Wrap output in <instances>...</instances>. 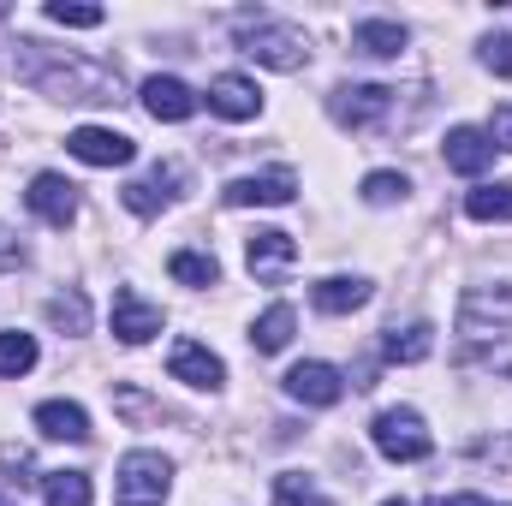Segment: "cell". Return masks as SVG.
Masks as SVG:
<instances>
[{
	"label": "cell",
	"instance_id": "obj_4",
	"mask_svg": "<svg viewBox=\"0 0 512 506\" xmlns=\"http://www.w3.org/2000/svg\"><path fill=\"white\" fill-rule=\"evenodd\" d=\"M459 328L471 340H501V334H512V292L507 286H471Z\"/></svg>",
	"mask_w": 512,
	"mask_h": 506
},
{
	"label": "cell",
	"instance_id": "obj_29",
	"mask_svg": "<svg viewBox=\"0 0 512 506\" xmlns=\"http://www.w3.org/2000/svg\"><path fill=\"white\" fill-rule=\"evenodd\" d=\"M405 191H411V179H405V173H370V179H364V203H376V209L399 203Z\"/></svg>",
	"mask_w": 512,
	"mask_h": 506
},
{
	"label": "cell",
	"instance_id": "obj_14",
	"mask_svg": "<svg viewBox=\"0 0 512 506\" xmlns=\"http://www.w3.org/2000/svg\"><path fill=\"white\" fill-rule=\"evenodd\" d=\"M143 108L161 120V126H179V120H191L197 114V90L191 84H179V78H143Z\"/></svg>",
	"mask_w": 512,
	"mask_h": 506
},
{
	"label": "cell",
	"instance_id": "obj_23",
	"mask_svg": "<svg viewBox=\"0 0 512 506\" xmlns=\"http://www.w3.org/2000/svg\"><path fill=\"white\" fill-rule=\"evenodd\" d=\"M274 506H334V495H322L304 471H280L274 477Z\"/></svg>",
	"mask_w": 512,
	"mask_h": 506
},
{
	"label": "cell",
	"instance_id": "obj_10",
	"mask_svg": "<svg viewBox=\"0 0 512 506\" xmlns=\"http://www.w3.org/2000/svg\"><path fill=\"white\" fill-rule=\"evenodd\" d=\"M66 149L78 161H90V167H126L131 155H137V143H131L126 131H108V126H78L66 137Z\"/></svg>",
	"mask_w": 512,
	"mask_h": 506
},
{
	"label": "cell",
	"instance_id": "obj_5",
	"mask_svg": "<svg viewBox=\"0 0 512 506\" xmlns=\"http://www.w3.org/2000/svg\"><path fill=\"white\" fill-rule=\"evenodd\" d=\"M393 96H399V90H387V84H346V90L328 96V114H334L340 126L364 131V126H376V120H387Z\"/></svg>",
	"mask_w": 512,
	"mask_h": 506
},
{
	"label": "cell",
	"instance_id": "obj_24",
	"mask_svg": "<svg viewBox=\"0 0 512 506\" xmlns=\"http://www.w3.org/2000/svg\"><path fill=\"white\" fill-rule=\"evenodd\" d=\"M465 215L471 221H512V185H477L465 197Z\"/></svg>",
	"mask_w": 512,
	"mask_h": 506
},
{
	"label": "cell",
	"instance_id": "obj_8",
	"mask_svg": "<svg viewBox=\"0 0 512 506\" xmlns=\"http://www.w3.org/2000/svg\"><path fill=\"white\" fill-rule=\"evenodd\" d=\"M245 262H251L256 280H286L292 262H298V245H292V233H280V227H256L251 239H245Z\"/></svg>",
	"mask_w": 512,
	"mask_h": 506
},
{
	"label": "cell",
	"instance_id": "obj_31",
	"mask_svg": "<svg viewBox=\"0 0 512 506\" xmlns=\"http://www.w3.org/2000/svg\"><path fill=\"white\" fill-rule=\"evenodd\" d=\"M489 143H495V149H512V102L495 108V120H489Z\"/></svg>",
	"mask_w": 512,
	"mask_h": 506
},
{
	"label": "cell",
	"instance_id": "obj_25",
	"mask_svg": "<svg viewBox=\"0 0 512 506\" xmlns=\"http://www.w3.org/2000/svg\"><path fill=\"white\" fill-rule=\"evenodd\" d=\"M167 274H173V280H185V286H215V280H221V262H215V256H203V251H173Z\"/></svg>",
	"mask_w": 512,
	"mask_h": 506
},
{
	"label": "cell",
	"instance_id": "obj_16",
	"mask_svg": "<svg viewBox=\"0 0 512 506\" xmlns=\"http://www.w3.org/2000/svg\"><path fill=\"white\" fill-rule=\"evenodd\" d=\"M114 334H120L126 346L155 340V334H161V310H155V304H143L131 286H120V292H114Z\"/></svg>",
	"mask_w": 512,
	"mask_h": 506
},
{
	"label": "cell",
	"instance_id": "obj_15",
	"mask_svg": "<svg viewBox=\"0 0 512 506\" xmlns=\"http://www.w3.org/2000/svg\"><path fill=\"white\" fill-rule=\"evenodd\" d=\"M256 108H262V90L245 72H221L209 84V114H221V120H256Z\"/></svg>",
	"mask_w": 512,
	"mask_h": 506
},
{
	"label": "cell",
	"instance_id": "obj_9",
	"mask_svg": "<svg viewBox=\"0 0 512 506\" xmlns=\"http://www.w3.org/2000/svg\"><path fill=\"white\" fill-rule=\"evenodd\" d=\"M24 203H30L48 227H72V221H78V185L60 179V173H36L30 191H24Z\"/></svg>",
	"mask_w": 512,
	"mask_h": 506
},
{
	"label": "cell",
	"instance_id": "obj_22",
	"mask_svg": "<svg viewBox=\"0 0 512 506\" xmlns=\"http://www.w3.org/2000/svg\"><path fill=\"white\" fill-rule=\"evenodd\" d=\"M42 501L48 506H90L96 495H90V477L84 471H48L42 477Z\"/></svg>",
	"mask_w": 512,
	"mask_h": 506
},
{
	"label": "cell",
	"instance_id": "obj_7",
	"mask_svg": "<svg viewBox=\"0 0 512 506\" xmlns=\"http://www.w3.org/2000/svg\"><path fill=\"white\" fill-rule=\"evenodd\" d=\"M292 197H298V179H292L286 167H274V173H245V179L227 185V203H233V209H280V203H292Z\"/></svg>",
	"mask_w": 512,
	"mask_h": 506
},
{
	"label": "cell",
	"instance_id": "obj_1",
	"mask_svg": "<svg viewBox=\"0 0 512 506\" xmlns=\"http://www.w3.org/2000/svg\"><path fill=\"white\" fill-rule=\"evenodd\" d=\"M233 36H239V54H251L256 66H274V72H298L310 60V42L304 30L268 18V12H239L233 18Z\"/></svg>",
	"mask_w": 512,
	"mask_h": 506
},
{
	"label": "cell",
	"instance_id": "obj_2",
	"mask_svg": "<svg viewBox=\"0 0 512 506\" xmlns=\"http://www.w3.org/2000/svg\"><path fill=\"white\" fill-rule=\"evenodd\" d=\"M370 441H376V453L382 459H393V465H417V459H429V423L411 411V405H393V411H382L376 423H370Z\"/></svg>",
	"mask_w": 512,
	"mask_h": 506
},
{
	"label": "cell",
	"instance_id": "obj_21",
	"mask_svg": "<svg viewBox=\"0 0 512 506\" xmlns=\"http://www.w3.org/2000/svg\"><path fill=\"white\" fill-rule=\"evenodd\" d=\"M429 352H435V328H429V322L393 328V334H387V346H382V358H387V364H423Z\"/></svg>",
	"mask_w": 512,
	"mask_h": 506
},
{
	"label": "cell",
	"instance_id": "obj_3",
	"mask_svg": "<svg viewBox=\"0 0 512 506\" xmlns=\"http://www.w3.org/2000/svg\"><path fill=\"white\" fill-rule=\"evenodd\" d=\"M167 483H173V465L149 447H137L120 459V477H114V495L120 506H161L167 501Z\"/></svg>",
	"mask_w": 512,
	"mask_h": 506
},
{
	"label": "cell",
	"instance_id": "obj_13",
	"mask_svg": "<svg viewBox=\"0 0 512 506\" xmlns=\"http://www.w3.org/2000/svg\"><path fill=\"white\" fill-rule=\"evenodd\" d=\"M167 370H173V381H185V387H221L227 381V364L209 352V346H197V340H179L173 352H167Z\"/></svg>",
	"mask_w": 512,
	"mask_h": 506
},
{
	"label": "cell",
	"instance_id": "obj_30",
	"mask_svg": "<svg viewBox=\"0 0 512 506\" xmlns=\"http://www.w3.org/2000/svg\"><path fill=\"white\" fill-rule=\"evenodd\" d=\"M483 66H489L495 78H512V36H489V42H483Z\"/></svg>",
	"mask_w": 512,
	"mask_h": 506
},
{
	"label": "cell",
	"instance_id": "obj_33",
	"mask_svg": "<svg viewBox=\"0 0 512 506\" xmlns=\"http://www.w3.org/2000/svg\"><path fill=\"white\" fill-rule=\"evenodd\" d=\"M382 506H405V501H382Z\"/></svg>",
	"mask_w": 512,
	"mask_h": 506
},
{
	"label": "cell",
	"instance_id": "obj_18",
	"mask_svg": "<svg viewBox=\"0 0 512 506\" xmlns=\"http://www.w3.org/2000/svg\"><path fill=\"white\" fill-rule=\"evenodd\" d=\"M36 429L48 441H90V411L72 399H48V405H36Z\"/></svg>",
	"mask_w": 512,
	"mask_h": 506
},
{
	"label": "cell",
	"instance_id": "obj_20",
	"mask_svg": "<svg viewBox=\"0 0 512 506\" xmlns=\"http://www.w3.org/2000/svg\"><path fill=\"white\" fill-rule=\"evenodd\" d=\"M292 328H298V316H292V304H268L262 316H256L251 328V346L268 358V352H286L292 346Z\"/></svg>",
	"mask_w": 512,
	"mask_h": 506
},
{
	"label": "cell",
	"instance_id": "obj_19",
	"mask_svg": "<svg viewBox=\"0 0 512 506\" xmlns=\"http://www.w3.org/2000/svg\"><path fill=\"white\" fill-rule=\"evenodd\" d=\"M352 48L370 54V60H399V48H405V24H393V18H364V24L352 30Z\"/></svg>",
	"mask_w": 512,
	"mask_h": 506
},
{
	"label": "cell",
	"instance_id": "obj_6",
	"mask_svg": "<svg viewBox=\"0 0 512 506\" xmlns=\"http://www.w3.org/2000/svg\"><path fill=\"white\" fill-rule=\"evenodd\" d=\"M179 185H185V167H179V161H155L143 179L126 185V209L131 215H161V209L179 197Z\"/></svg>",
	"mask_w": 512,
	"mask_h": 506
},
{
	"label": "cell",
	"instance_id": "obj_17",
	"mask_svg": "<svg viewBox=\"0 0 512 506\" xmlns=\"http://www.w3.org/2000/svg\"><path fill=\"white\" fill-rule=\"evenodd\" d=\"M310 298H316L322 316H352V310L370 304V280H358V274H328V280H316Z\"/></svg>",
	"mask_w": 512,
	"mask_h": 506
},
{
	"label": "cell",
	"instance_id": "obj_28",
	"mask_svg": "<svg viewBox=\"0 0 512 506\" xmlns=\"http://www.w3.org/2000/svg\"><path fill=\"white\" fill-rule=\"evenodd\" d=\"M42 12H48V18H54V24H66V30H96V24H102V18H108V12H102V6H66V0H48V6H42Z\"/></svg>",
	"mask_w": 512,
	"mask_h": 506
},
{
	"label": "cell",
	"instance_id": "obj_11",
	"mask_svg": "<svg viewBox=\"0 0 512 506\" xmlns=\"http://www.w3.org/2000/svg\"><path fill=\"white\" fill-rule=\"evenodd\" d=\"M286 393H292L298 405H340V393H346V376H340L334 364L310 358V364H292V370H286Z\"/></svg>",
	"mask_w": 512,
	"mask_h": 506
},
{
	"label": "cell",
	"instance_id": "obj_34",
	"mask_svg": "<svg viewBox=\"0 0 512 506\" xmlns=\"http://www.w3.org/2000/svg\"><path fill=\"white\" fill-rule=\"evenodd\" d=\"M0 506H12V501H6V495H0Z\"/></svg>",
	"mask_w": 512,
	"mask_h": 506
},
{
	"label": "cell",
	"instance_id": "obj_27",
	"mask_svg": "<svg viewBox=\"0 0 512 506\" xmlns=\"http://www.w3.org/2000/svg\"><path fill=\"white\" fill-rule=\"evenodd\" d=\"M48 322H54V328H66V334H84V328H90V304H84L78 292H66V298H54V304H48Z\"/></svg>",
	"mask_w": 512,
	"mask_h": 506
},
{
	"label": "cell",
	"instance_id": "obj_32",
	"mask_svg": "<svg viewBox=\"0 0 512 506\" xmlns=\"http://www.w3.org/2000/svg\"><path fill=\"white\" fill-rule=\"evenodd\" d=\"M429 506H489L483 495H447V501H429Z\"/></svg>",
	"mask_w": 512,
	"mask_h": 506
},
{
	"label": "cell",
	"instance_id": "obj_12",
	"mask_svg": "<svg viewBox=\"0 0 512 506\" xmlns=\"http://www.w3.org/2000/svg\"><path fill=\"white\" fill-rule=\"evenodd\" d=\"M441 155H447V167L465 173V179H483V173L495 167V143H489V131H477V126H453L447 143H441Z\"/></svg>",
	"mask_w": 512,
	"mask_h": 506
},
{
	"label": "cell",
	"instance_id": "obj_26",
	"mask_svg": "<svg viewBox=\"0 0 512 506\" xmlns=\"http://www.w3.org/2000/svg\"><path fill=\"white\" fill-rule=\"evenodd\" d=\"M36 370V340L30 334H0V376H30Z\"/></svg>",
	"mask_w": 512,
	"mask_h": 506
}]
</instances>
